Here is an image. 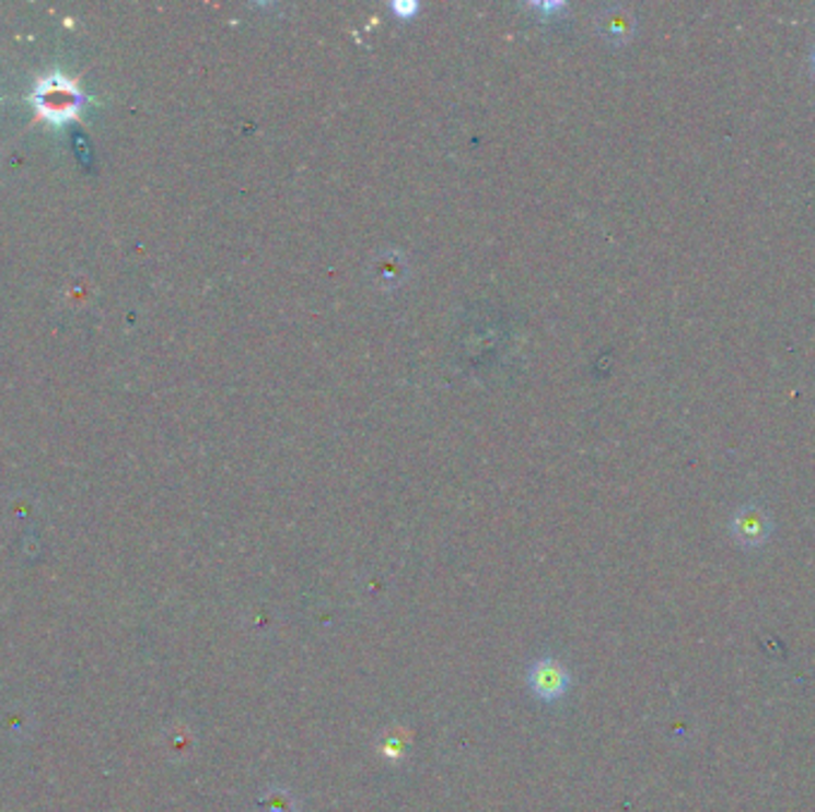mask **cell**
Instances as JSON below:
<instances>
[{
  "label": "cell",
  "mask_w": 815,
  "mask_h": 812,
  "mask_svg": "<svg viewBox=\"0 0 815 812\" xmlns=\"http://www.w3.org/2000/svg\"><path fill=\"white\" fill-rule=\"evenodd\" d=\"M30 103L34 105V125L48 122L60 127L79 122L82 110L89 105V96L79 86V77H67L56 70L36 79Z\"/></svg>",
  "instance_id": "6da1fadb"
},
{
  "label": "cell",
  "mask_w": 815,
  "mask_h": 812,
  "mask_svg": "<svg viewBox=\"0 0 815 812\" xmlns=\"http://www.w3.org/2000/svg\"><path fill=\"white\" fill-rule=\"evenodd\" d=\"M572 684L568 668L556 658H539L527 672V686L539 701H560Z\"/></svg>",
  "instance_id": "7a4b0ae2"
},
{
  "label": "cell",
  "mask_w": 815,
  "mask_h": 812,
  "mask_svg": "<svg viewBox=\"0 0 815 812\" xmlns=\"http://www.w3.org/2000/svg\"><path fill=\"white\" fill-rule=\"evenodd\" d=\"M732 531L740 543L760 545L770 534V517L760 508H756V505H749V508H742L734 515Z\"/></svg>",
  "instance_id": "3957f363"
},
{
  "label": "cell",
  "mask_w": 815,
  "mask_h": 812,
  "mask_svg": "<svg viewBox=\"0 0 815 812\" xmlns=\"http://www.w3.org/2000/svg\"><path fill=\"white\" fill-rule=\"evenodd\" d=\"M270 798H272V808L270 810H265V812H291V803H289V798H284L282 793H279V791H272L270 793Z\"/></svg>",
  "instance_id": "277c9868"
},
{
  "label": "cell",
  "mask_w": 815,
  "mask_h": 812,
  "mask_svg": "<svg viewBox=\"0 0 815 812\" xmlns=\"http://www.w3.org/2000/svg\"><path fill=\"white\" fill-rule=\"evenodd\" d=\"M813 60H815V56H813Z\"/></svg>",
  "instance_id": "5b68a950"
}]
</instances>
